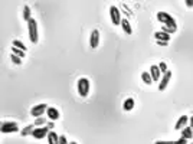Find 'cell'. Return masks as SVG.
<instances>
[{
  "instance_id": "cell-1",
  "label": "cell",
  "mask_w": 193,
  "mask_h": 144,
  "mask_svg": "<svg viewBox=\"0 0 193 144\" xmlns=\"http://www.w3.org/2000/svg\"><path fill=\"white\" fill-rule=\"evenodd\" d=\"M157 19H159V22H161V23H164V25H166L161 32L170 35V33H175V32L177 31L176 20L173 19L169 13H166V12H159V13H157Z\"/></svg>"
},
{
  "instance_id": "cell-2",
  "label": "cell",
  "mask_w": 193,
  "mask_h": 144,
  "mask_svg": "<svg viewBox=\"0 0 193 144\" xmlns=\"http://www.w3.org/2000/svg\"><path fill=\"white\" fill-rule=\"evenodd\" d=\"M27 26H29V38L32 43H37L39 41V35H37V23L35 19H30L27 22Z\"/></svg>"
},
{
  "instance_id": "cell-3",
  "label": "cell",
  "mask_w": 193,
  "mask_h": 144,
  "mask_svg": "<svg viewBox=\"0 0 193 144\" xmlns=\"http://www.w3.org/2000/svg\"><path fill=\"white\" fill-rule=\"evenodd\" d=\"M0 131L3 134H7V133H17L19 131V127L15 121H4L2 122V127H0Z\"/></svg>"
},
{
  "instance_id": "cell-4",
  "label": "cell",
  "mask_w": 193,
  "mask_h": 144,
  "mask_svg": "<svg viewBox=\"0 0 193 144\" xmlns=\"http://www.w3.org/2000/svg\"><path fill=\"white\" fill-rule=\"evenodd\" d=\"M78 92H79V95H81L82 98L88 97V94H89V81L87 79V78H81V79L78 81Z\"/></svg>"
},
{
  "instance_id": "cell-5",
  "label": "cell",
  "mask_w": 193,
  "mask_h": 144,
  "mask_svg": "<svg viewBox=\"0 0 193 144\" xmlns=\"http://www.w3.org/2000/svg\"><path fill=\"white\" fill-rule=\"evenodd\" d=\"M110 16H111V22L112 25H115V26H118V25H121V15H120V10L118 7H115V6H111L110 7Z\"/></svg>"
},
{
  "instance_id": "cell-6",
  "label": "cell",
  "mask_w": 193,
  "mask_h": 144,
  "mask_svg": "<svg viewBox=\"0 0 193 144\" xmlns=\"http://www.w3.org/2000/svg\"><path fill=\"white\" fill-rule=\"evenodd\" d=\"M48 110V105L46 104H37V105H35L32 110H30V115L35 118H39L43 115V113Z\"/></svg>"
},
{
  "instance_id": "cell-7",
  "label": "cell",
  "mask_w": 193,
  "mask_h": 144,
  "mask_svg": "<svg viewBox=\"0 0 193 144\" xmlns=\"http://www.w3.org/2000/svg\"><path fill=\"white\" fill-rule=\"evenodd\" d=\"M48 133H49L48 127H36V128L33 130L32 136H33L35 138H37V140H41V138H43L45 136H48Z\"/></svg>"
},
{
  "instance_id": "cell-8",
  "label": "cell",
  "mask_w": 193,
  "mask_h": 144,
  "mask_svg": "<svg viewBox=\"0 0 193 144\" xmlns=\"http://www.w3.org/2000/svg\"><path fill=\"white\" fill-rule=\"evenodd\" d=\"M171 78V72L167 71L166 74H163V78H160V82H159V89L160 91H164L167 87V84H169V81H170Z\"/></svg>"
},
{
  "instance_id": "cell-9",
  "label": "cell",
  "mask_w": 193,
  "mask_h": 144,
  "mask_svg": "<svg viewBox=\"0 0 193 144\" xmlns=\"http://www.w3.org/2000/svg\"><path fill=\"white\" fill-rule=\"evenodd\" d=\"M89 43H91V48H92V49H96L98 45H100V32L96 31V29L95 31H92V33H91Z\"/></svg>"
},
{
  "instance_id": "cell-10",
  "label": "cell",
  "mask_w": 193,
  "mask_h": 144,
  "mask_svg": "<svg viewBox=\"0 0 193 144\" xmlns=\"http://www.w3.org/2000/svg\"><path fill=\"white\" fill-rule=\"evenodd\" d=\"M150 75H151V78H153V82L160 81L161 72H160V69H159V65H153L151 68H150Z\"/></svg>"
},
{
  "instance_id": "cell-11",
  "label": "cell",
  "mask_w": 193,
  "mask_h": 144,
  "mask_svg": "<svg viewBox=\"0 0 193 144\" xmlns=\"http://www.w3.org/2000/svg\"><path fill=\"white\" fill-rule=\"evenodd\" d=\"M46 114H48L49 120H52V121H56V120L59 118V111L56 110V108H53V107H48Z\"/></svg>"
},
{
  "instance_id": "cell-12",
  "label": "cell",
  "mask_w": 193,
  "mask_h": 144,
  "mask_svg": "<svg viewBox=\"0 0 193 144\" xmlns=\"http://www.w3.org/2000/svg\"><path fill=\"white\" fill-rule=\"evenodd\" d=\"M48 143L49 144H59V136L55 131H49L48 133Z\"/></svg>"
},
{
  "instance_id": "cell-13",
  "label": "cell",
  "mask_w": 193,
  "mask_h": 144,
  "mask_svg": "<svg viewBox=\"0 0 193 144\" xmlns=\"http://www.w3.org/2000/svg\"><path fill=\"white\" fill-rule=\"evenodd\" d=\"M187 122H189V117H187V115H182V117L177 120V122H176L175 128H176V130H180L182 127H185Z\"/></svg>"
},
{
  "instance_id": "cell-14",
  "label": "cell",
  "mask_w": 193,
  "mask_h": 144,
  "mask_svg": "<svg viewBox=\"0 0 193 144\" xmlns=\"http://www.w3.org/2000/svg\"><path fill=\"white\" fill-rule=\"evenodd\" d=\"M154 38H156L157 41L169 42V41H170V35H169V33H164V32H156V33H154Z\"/></svg>"
},
{
  "instance_id": "cell-15",
  "label": "cell",
  "mask_w": 193,
  "mask_h": 144,
  "mask_svg": "<svg viewBox=\"0 0 193 144\" xmlns=\"http://www.w3.org/2000/svg\"><path fill=\"white\" fill-rule=\"evenodd\" d=\"M182 137H183V138H186V140H190V138H193V130H192V127H185V128L182 130Z\"/></svg>"
},
{
  "instance_id": "cell-16",
  "label": "cell",
  "mask_w": 193,
  "mask_h": 144,
  "mask_svg": "<svg viewBox=\"0 0 193 144\" xmlns=\"http://www.w3.org/2000/svg\"><path fill=\"white\" fill-rule=\"evenodd\" d=\"M121 27L124 29V32H126L127 35H131L133 33V29H131V25H130V22L127 19H123L121 20Z\"/></svg>"
},
{
  "instance_id": "cell-17",
  "label": "cell",
  "mask_w": 193,
  "mask_h": 144,
  "mask_svg": "<svg viewBox=\"0 0 193 144\" xmlns=\"http://www.w3.org/2000/svg\"><path fill=\"white\" fill-rule=\"evenodd\" d=\"M141 79H143L144 84H147V85L153 84V78H151V75H150V72H147V71L141 72Z\"/></svg>"
},
{
  "instance_id": "cell-18",
  "label": "cell",
  "mask_w": 193,
  "mask_h": 144,
  "mask_svg": "<svg viewBox=\"0 0 193 144\" xmlns=\"http://www.w3.org/2000/svg\"><path fill=\"white\" fill-rule=\"evenodd\" d=\"M134 99L133 98H127L126 101H124V105H123V108H124V111H131L134 108Z\"/></svg>"
},
{
  "instance_id": "cell-19",
  "label": "cell",
  "mask_w": 193,
  "mask_h": 144,
  "mask_svg": "<svg viewBox=\"0 0 193 144\" xmlns=\"http://www.w3.org/2000/svg\"><path fill=\"white\" fill-rule=\"evenodd\" d=\"M35 130V124L33 125H27V127H25V128L22 130V136H29V134L33 133Z\"/></svg>"
},
{
  "instance_id": "cell-20",
  "label": "cell",
  "mask_w": 193,
  "mask_h": 144,
  "mask_svg": "<svg viewBox=\"0 0 193 144\" xmlns=\"http://www.w3.org/2000/svg\"><path fill=\"white\" fill-rule=\"evenodd\" d=\"M23 19L27 20V22L32 19V17H30V9H29V6H25V7H23Z\"/></svg>"
},
{
  "instance_id": "cell-21",
  "label": "cell",
  "mask_w": 193,
  "mask_h": 144,
  "mask_svg": "<svg viewBox=\"0 0 193 144\" xmlns=\"http://www.w3.org/2000/svg\"><path fill=\"white\" fill-rule=\"evenodd\" d=\"M12 53H15L16 56H19V58L25 56V52L22 49H19V48H15V46H12Z\"/></svg>"
},
{
  "instance_id": "cell-22",
  "label": "cell",
  "mask_w": 193,
  "mask_h": 144,
  "mask_svg": "<svg viewBox=\"0 0 193 144\" xmlns=\"http://www.w3.org/2000/svg\"><path fill=\"white\" fill-rule=\"evenodd\" d=\"M13 46H15V48H19V49H22L23 52H26V49H27L20 41H13Z\"/></svg>"
},
{
  "instance_id": "cell-23",
  "label": "cell",
  "mask_w": 193,
  "mask_h": 144,
  "mask_svg": "<svg viewBox=\"0 0 193 144\" xmlns=\"http://www.w3.org/2000/svg\"><path fill=\"white\" fill-rule=\"evenodd\" d=\"M36 127H45V124H46V120H45L43 117H39V118H36V121L33 122Z\"/></svg>"
},
{
  "instance_id": "cell-24",
  "label": "cell",
  "mask_w": 193,
  "mask_h": 144,
  "mask_svg": "<svg viewBox=\"0 0 193 144\" xmlns=\"http://www.w3.org/2000/svg\"><path fill=\"white\" fill-rule=\"evenodd\" d=\"M10 59H12V62H13V64H16V65H20V64H22V58L16 56L15 53H12V55H10Z\"/></svg>"
},
{
  "instance_id": "cell-25",
  "label": "cell",
  "mask_w": 193,
  "mask_h": 144,
  "mask_svg": "<svg viewBox=\"0 0 193 144\" xmlns=\"http://www.w3.org/2000/svg\"><path fill=\"white\" fill-rule=\"evenodd\" d=\"M159 69H160V72L161 74H166L169 69H167V65H166V62H160L159 64Z\"/></svg>"
},
{
  "instance_id": "cell-26",
  "label": "cell",
  "mask_w": 193,
  "mask_h": 144,
  "mask_svg": "<svg viewBox=\"0 0 193 144\" xmlns=\"http://www.w3.org/2000/svg\"><path fill=\"white\" fill-rule=\"evenodd\" d=\"M59 144H69L67 141V137H65V136H59Z\"/></svg>"
},
{
  "instance_id": "cell-27",
  "label": "cell",
  "mask_w": 193,
  "mask_h": 144,
  "mask_svg": "<svg viewBox=\"0 0 193 144\" xmlns=\"http://www.w3.org/2000/svg\"><path fill=\"white\" fill-rule=\"evenodd\" d=\"M175 144H187V140H186V138H183V137H180L177 141H175Z\"/></svg>"
},
{
  "instance_id": "cell-28",
  "label": "cell",
  "mask_w": 193,
  "mask_h": 144,
  "mask_svg": "<svg viewBox=\"0 0 193 144\" xmlns=\"http://www.w3.org/2000/svg\"><path fill=\"white\" fill-rule=\"evenodd\" d=\"M154 144H175V141H161V140H157Z\"/></svg>"
},
{
  "instance_id": "cell-29",
  "label": "cell",
  "mask_w": 193,
  "mask_h": 144,
  "mask_svg": "<svg viewBox=\"0 0 193 144\" xmlns=\"http://www.w3.org/2000/svg\"><path fill=\"white\" fill-rule=\"evenodd\" d=\"M186 6L187 7H193V0H186Z\"/></svg>"
},
{
  "instance_id": "cell-30",
  "label": "cell",
  "mask_w": 193,
  "mask_h": 144,
  "mask_svg": "<svg viewBox=\"0 0 193 144\" xmlns=\"http://www.w3.org/2000/svg\"><path fill=\"white\" fill-rule=\"evenodd\" d=\"M169 42H163V41H157V45H161V46H167Z\"/></svg>"
},
{
  "instance_id": "cell-31",
  "label": "cell",
  "mask_w": 193,
  "mask_h": 144,
  "mask_svg": "<svg viewBox=\"0 0 193 144\" xmlns=\"http://www.w3.org/2000/svg\"><path fill=\"white\" fill-rule=\"evenodd\" d=\"M189 122H190V127H192V130H193V117L189 118Z\"/></svg>"
},
{
  "instance_id": "cell-32",
  "label": "cell",
  "mask_w": 193,
  "mask_h": 144,
  "mask_svg": "<svg viewBox=\"0 0 193 144\" xmlns=\"http://www.w3.org/2000/svg\"><path fill=\"white\" fill-rule=\"evenodd\" d=\"M46 127H48V128H49V130H51V128H52V127H53V124H52V122H49V124H48V125H46Z\"/></svg>"
},
{
  "instance_id": "cell-33",
  "label": "cell",
  "mask_w": 193,
  "mask_h": 144,
  "mask_svg": "<svg viewBox=\"0 0 193 144\" xmlns=\"http://www.w3.org/2000/svg\"><path fill=\"white\" fill-rule=\"evenodd\" d=\"M69 144H77V143H75V141H71V143Z\"/></svg>"
}]
</instances>
